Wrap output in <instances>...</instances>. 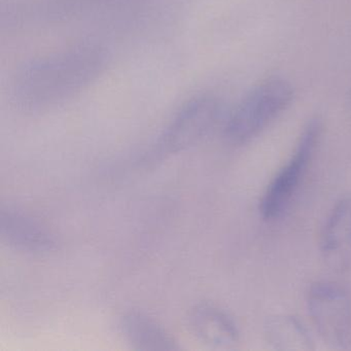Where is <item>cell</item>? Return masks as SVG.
<instances>
[{
    "instance_id": "1",
    "label": "cell",
    "mask_w": 351,
    "mask_h": 351,
    "mask_svg": "<svg viewBox=\"0 0 351 351\" xmlns=\"http://www.w3.org/2000/svg\"><path fill=\"white\" fill-rule=\"evenodd\" d=\"M108 56L97 45L83 44L34 59L20 67L11 86L16 108L50 110L81 93L102 75Z\"/></svg>"
},
{
    "instance_id": "2",
    "label": "cell",
    "mask_w": 351,
    "mask_h": 351,
    "mask_svg": "<svg viewBox=\"0 0 351 351\" xmlns=\"http://www.w3.org/2000/svg\"><path fill=\"white\" fill-rule=\"evenodd\" d=\"M293 98V89L287 80H265L248 92L226 118V138L235 145L252 141L291 106Z\"/></svg>"
},
{
    "instance_id": "3",
    "label": "cell",
    "mask_w": 351,
    "mask_h": 351,
    "mask_svg": "<svg viewBox=\"0 0 351 351\" xmlns=\"http://www.w3.org/2000/svg\"><path fill=\"white\" fill-rule=\"evenodd\" d=\"M221 100L215 96L192 98L174 114L158 141V152L172 155L188 151L204 143L225 124Z\"/></svg>"
},
{
    "instance_id": "4",
    "label": "cell",
    "mask_w": 351,
    "mask_h": 351,
    "mask_svg": "<svg viewBox=\"0 0 351 351\" xmlns=\"http://www.w3.org/2000/svg\"><path fill=\"white\" fill-rule=\"evenodd\" d=\"M308 313L316 332L332 348L351 343V299L348 291L334 282L312 285L307 297Z\"/></svg>"
},
{
    "instance_id": "5",
    "label": "cell",
    "mask_w": 351,
    "mask_h": 351,
    "mask_svg": "<svg viewBox=\"0 0 351 351\" xmlns=\"http://www.w3.org/2000/svg\"><path fill=\"white\" fill-rule=\"evenodd\" d=\"M320 134V121L318 119L310 121L304 129L291 159L279 170L264 193L260 210L265 219H278L287 210L304 178Z\"/></svg>"
},
{
    "instance_id": "6",
    "label": "cell",
    "mask_w": 351,
    "mask_h": 351,
    "mask_svg": "<svg viewBox=\"0 0 351 351\" xmlns=\"http://www.w3.org/2000/svg\"><path fill=\"white\" fill-rule=\"evenodd\" d=\"M0 235L5 243L18 252L44 254L56 250V239L48 228L14 207L0 210Z\"/></svg>"
},
{
    "instance_id": "7",
    "label": "cell",
    "mask_w": 351,
    "mask_h": 351,
    "mask_svg": "<svg viewBox=\"0 0 351 351\" xmlns=\"http://www.w3.org/2000/svg\"><path fill=\"white\" fill-rule=\"evenodd\" d=\"M322 254L332 270L351 267V196L341 199L330 211L322 236Z\"/></svg>"
},
{
    "instance_id": "8",
    "label": "cell",
    "mask_w": 351,
    "mask_h": 351,
    "mask_svg": "<svg viewBox=\"0 0 351 351\" xmlns=\"http://www.w3.org/2000/svg\"><path fill=\"white\" fill-rule=\"evenodd\" d=\"M189 324L195 336L213 348L231 349L239 343V330L234 320L211 304L197 305L191 311Z\"/></svg>"
},
{
    "instance_id": "9",
    "label": "cell",
    "mask_w": 351,
    "mask_h": 351,
    "mask_svg": "<svg viewBox=\"0 0 351 351\" xmlns=\"http://www.w3.org/2000/svg\"><path fill=\"white\" fill-rule=\"evenodd\" d=\"M120 330L126 342L136 350H178L176 339L159 322L138 311L125 314L120 322Z\"/></svg>"
},
{
    "instance_id": "10",
    "label": "cell",
    "mask_w": 351,
    "mask_h": 351,
    "mask_svg": "<svg viewBox=\"0 0 351 351\" xmlns=\"http://www.w3.org/2000/svg\"><path fill=\"white\" fill-rule=\"evenodd\" d=\"M269 344L280 351L313 350V342L307 330L297 318L277 315L270 318L265 326Z\"/></svg>"
}]
</instances>
